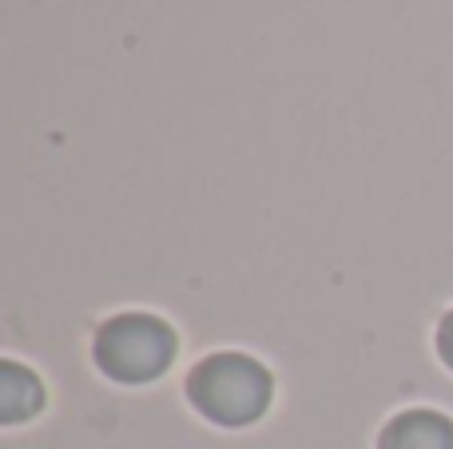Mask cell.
Listing matches in <instances>:
<instances>
[{
  "label": "cell",
  "mask_w": 453,
  "mask_h": 449,
  "mask_svg": "<svg viewBox=\"0 0 453 449\" xmlns=\"http://www.w3.org/2000/svg\"><path fill=\"white\" fill-rule=\"evenodd\" d=\"M40 406H44V382L36 378V370H28L16 358H4L0 362V422L20 426L36 418Z\"/></svg>",
  "instance_id": "4"
},
{
  "label": "cell",
  "mask_w": 453,
  "mask_h": 449,
  "mask_svg": "<svg viewBox=\"0 0 453 449\" xmlns=\"http://www.w3.org/2000/svg\"><path fill=\"white\" fill-rule=\"evenodd\" d=\"M438 358L453 370V310H446L438 323Z\"/></svg>",
  "instance_id": "5"
},
{
  "label": "cell",
  "mask_w": 453,
  "mask_h": 449,
  "mask_svg": "<svg viewBox=\"0 0 453 449\" xmlns=\"http://www.w3.org/2000/svg\"><path fill=\"white\" fill-rule=\"evenodd\" d=\"M175 339L172 323L148 310H119V315L104 318L92 334V358L111 382L119 386H143L167 374L175 362Z\"/></svg>",
  "instance_id": "2"
},
{
  "label": "cell",
  "mask_w": 453,
  "mask_h": 449,
  "mask_svg": "<svg viewBox=\"0 0 453 449\" xmlns=\"http://www.w3.org/2000/svg\"><path fill=\"white\" fill-rule=\"evenodd\" d=\"M374 449H453V418L434 406L398 410L378 430Z\"/></svg>",
  "instance_id": "3"
},
{
  "label": "cell",
  "mask_w": 453,
  "mask_h": 449,
  "mask_svg": "<svg viewBox=\"0 0 453 449\" xmlns=\"http://www.w3.org/2000/svg\"><path fill=\"white\" fill-rule=\"evenodd\" d=\"M183 390H188V402L211 426L242 430L255 426L271 410L274 378L258 358L242 354V350H215L191 366Z\"/></svg>",
  "instance_id": "1"
}]
</instances>
